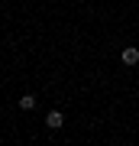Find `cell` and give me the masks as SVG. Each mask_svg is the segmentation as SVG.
<instances>
[{"label":"cell","instance_id":"1","mask_svg":"<svg viewBox=\"0 0 139 146\" xmlns=\"http://www.w3.org/2000/svg\"><path fill=\"white\" fill-rule=\"evenodd\" d=\"M62 123H65V114H62L58 107L45 114V127H49V130H62Z\"/></svg>","mask_w":139,"mask_h":146},{"label":"cell","instance_id":"2","mask_svg":"<svg viewBox=\"0 0 139 146\" xmlns=\"http://www.w3.org/2000/svg\"><path fill=\"white\" fill-rule=\"evenodd\" d=\"M120 58H123V65H139V49L136 46H126Z\"/></svg>","mask_w":139,"mask_h":146},{"label":"cell","instance_id":"3","mask_svg":"<svg viewBox=\"0 0 139 146\" xmlns=\"http://www.w3.org/2000/svg\"><path fill=\"white\" fill-rule=\"evenodd\" d=\"M20 107L23 110H32V107H36V94H23V98H20Z\"/></svg>","mask_w":139,"mask_h":146}]
</instances>
